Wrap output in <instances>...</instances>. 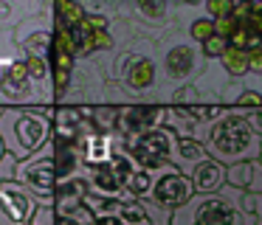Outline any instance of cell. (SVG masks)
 I'll return each instance as SVG.
<instances>
[{
	"label": "cell",
	"mask_w": 262,
	"mask_h": 225,
	"mask_svg": "<svg viewBox=\"0 0 262 225\" xmlns=\"http://www.w3.org/2000/svg\"><path fill=\"white\" fill-rule=\"evenodd\" d=\"M175 6H186V9H200V3L203 0H172Z\"/></svg>",
	"instance_id": "31"
},
{
	"label": "cell",
	"mask_w": 262,
	"mask_h": 225,
	"mask_svg": "<svg viewBox=\"0 0 262 225\" xmlns=\"http://www.w3.org/2000/svg\"><path fill=\"white\" fill-rule=\"evenodd\" d=\"M189 180H192L194 194H211V191H220L226 186V166L214 158H206L198 166L189 172Z\"/></svg>",
	"instance_id": "16"
},
{
	"label": "cell",
	"mask_w": 262,
	"mask_h": 225,
	"mask_svg": "<svg viewBox=\"0 0 262 225\" xmlns=\"http://www.w3.org/2000/svg\"><path fill=\"white\" fill-rule=\"evenodd\" d=\"M110 82H119L133 101L166 104L161 68L155 59V42H144L136 48H116V56L110 62Z\"/></svg>",
	"instance_id": "1"
},
{
	"label": "cell",
	"mask_w": 262,
	"mask_h": 225,
	"mask_svg": "<svg viewBox=\"0 0 262 225\" xmlns=\"http://www.w3.org/2000/svg\"><path fill=\"white\" fill-rule=\"evenodd\" d=\"M172 144H175V132L169 127H155V129H147V132L124 138L127 155L136 161V166L149 169V172L172 163Z\"/></svg>",
	"instance_id": "7"
},
{
	"label": "cell",
	"mask_w": 262,
	"mask_h": 225,
	"mask_svg": "<svg viewBox=\"0 0 262 225\" xmlns=\"http://www.w3.org/2000/svg\"><path fill=\"white\" fill-rule=\"evenodd\" d=\"M121 144V138L110 132H91L79 141V158L85 166H104L113 158V149Z\"/></svg>",
	"instance_id": "14"
},
{
	"label": "cell",
	"mask_w": 262,
	"mask_h": 225,
	"mask_svg": "<svg viewBox=\"0 0 262 225\" xmlns=\"http://www.w3.org/2000/svg\"><path fill=\"white\" fill-rule=\"evenodd\" d=\"M251 3V9H256V11H262V0H248Z\"/></svg>",
	"instance_id": "33"
},
{
	"label": "cell",
	"mask_w": 262,
	"mask_h": 225,
	"mask_svg": "<svg viewBox=\"0 0 262 225\" xmlns=\"http://www.w3.org/2000/svg\"><path fill=\"white\" fill-rule=\"evenodd\" d=\"M203 146L209 152V158L220 161L223 166H231L239 161H254L262 152V135H256V129L248 124L245 112H237L234 107H228L209 129H206Z\"/></svg>",
	"instance_id": "2"
},
{
	"label": "cell",
	"mask_w": 262,
	"mask_h": 225,
	"mask_svg": "<svg viewBox=\"0 0 262 225\" xmlns=\"http://www.w3.org/2000/svg\"><path fill=\"white\" fill-rule=\"evenodd\" d=\"M14 31V42L23 48V54L40 56V59H48L51 54V39H54V20L51 11H40V14H29L12 28Z\"/></svg>",
	"instance_id": "9"
},
{
	"label": "cell",
	"mask_w": 262,
	"mask_h": 225,
	"mask_svg": "<svg viewBox=\"0 0 262 225\" xmlns=\"http://www.w3.org/2000/svg\"><path fill=\"white\" fill-rule=\"evenodd\" d=\"M245 118H248V124L256 129V135H262V107L259 110H245Z\"/></svg>",
	"instance_id": "29"
},
{
	"label": "cell",
	"mask_w": 262,
	"mask_h": 225,
	"mask_svg": "<svg viewBox=\"0 0 262 225\" xmlns=\"http://www.w3.org/2000/svg\"><path fill=\"white\" fill-rule=\"evenodd\" d=\"M14 180L31 191L40 202H51L54 189H57V172H54V146L48 141L40 152L17 161L14 166Z\"/></svg>",
	"instance_id": "6"
},
{
	"label": "cell",
	"mask_w": 262,
	"mask_h": 225,
	"mask_svg": "<svg viewBox=\"0 0 262 225\" xmlns=\"http://www.w3.org/2000/svg\"><path fill=\"white\" fill-rule=\"evenodd\" d=\"M91 225H121V222H119V219H113V217H93Z\"/></svg>",
	"instance_id": "30"
},
{
	"label": "cell",
	"mask_w": 262,
	"mask_h": 225,
	"mask_svg": "<svg viewBox=\"0 0 262 225\" xmlns=\"http://www.w3.org/2000/svg\"><path fill=\"white\" fill-rule=\"evenodd\" d=\"M110 14H104V11H85V17H82V26L88 28V31H110Z\"/></svg>",
	"instance_id": "27"
},
{
	"label": "cell",
	"mask_w": 262,
	"mask_h": 225,
	"mask_svg": "<svg viewBox=\"0 0 262 225\" xmlns=\"http://www.w3.org/2000/svg\"><path fill=\"white\" fill-rule=\"evenodd\" d=\"M0 138L17 161L40 152L51 141V107H3Z\"/></svg>",
	"instance_id": "3"
},
{
	"label": "cell",
	"mask_w": 262,
	"mask_h": 225,
	"mask_svg": "<svg viewBox=\"0 0 262 225\" xmlns=\"http://www.w3.org/2000/svg\"><path fill=\"white\" fill-rule=\"evenodd\" d=\"M0 112H3V104H0Z\"/></svg>",
	"instance_id": "35"
},
{
	"label": "cell",
	"mask_w": 262,
	"mask_h": 225,
	"mask_svg": "<svg viewBox=\"0 0 262 225\" xmlns=\"http://www.w3.org/2000/svg\"><path fill=\"white\" fill-rule=\"evenodd\" d=\"M54 225H79V222H74V219H65V217H57V222Z\"/></svg>",
	"instance_id": "32"
},
{
	"label": "cell",
	"mask_w": 262,
	"mask_h": 225,
	"mask_svg": "<svg viewBox=\"0 0 262 225\" xmlns=\"http://www.w3.org/2000/svg\"><path fill=\"white\" fill-rule=\"evenodd\" d=\"M206 158H209V152H206V146L200 144L198 138L175 135V144H172V166H175L178 172L189 174L200 161H206Z\"/></svg>",
	"instance_id": "17"
},
{
	"label": "cell",
	"mask_w": 262,
	"mask_h": 225,
	"mask_svg": "<svg viewBox=\"0 0 262 225\" xmlns=\"http://www.w3.org/2000/svg\"><path fill=\"white\" fill-rule=\"evenodd\" d=\"M149 189H152V172H149V169L136 166V169H133V174L127 177V183H124L127 197H130V200H141V197L149 194Z\"/></svg>",
	"instance_id": "20"
},
{
	"label": "cell",
	"mask_w": 262,
	"mask_h": 225,
	"mask_svg": "<svg viewBox=\"0 0 262 225\" xmlns=\"http://www.w3.org/2000/svg\"><path fill=\"white\" fill-rule=\"evenodd\" d=\"M239 189L223 186L211 194H192L183 206L172 211L169 225H243L234 197Z\"/></svg>",
	"instance_id": "5"
},
{
	"label": "cell",
	"mask_w": 262,
	"mask_h": 225,
	"mask_svg": "<svg viewBox=\"0 0 262 225\" xmlns=\"http://www.w3.org/2000/svg\"><path fill=\"white\" fill-rule=\"evenodd\" d=\"M237 110H259L262 107V73H245L243 76V90L234 99Z\"/></svg>",
	"instance_id": "19"
},
{
	"label": "cell",
	"mask_w": 262,
	"mask_h": 225,
	"mask_svg": "<svg viewBox=\"0 0 262 225\" xmlns=\"http://www.w3.org/2000/svg\"><path fill=\"white\" fill-rule=\"evenodd\" d=\"M141 208L147 211V217H149V222L152 225H169V219H172V211L169 208H161V206H155L149 197H141Z\"/></svg>",
	"instance_id": "26"
},
{
	"label": "cell",
	"mask_w": 262,
	"mask_h": 225,
	"mask_svg": "<svg viewBox=\"0 0 262 225\" xmlns=\"http://www.w3.org/2000/svg\"><path fill=\"white\" fill-rule=\"evenodd\" d=\"M82 183H85L88 194L99 197V200H130L127 191H124V183L116 177L107 163H104V166H85Z\"/></svg>",
	"instance_id": "13"
},
{
	"label": "cell",
	"mask_w": 262,
	"mask_h": 225,
	"mask_svg": "<svg viewBox=\"0 0 262 225\" xmlns=\"http://www.w3.org/2000/svg\"><path fill=\"white\" fill-rule=\"evenodd\" d=\"M48 11H51L54 28L79 26L82 17H85V6H82L79 0H51V3H48Z\"/></svg>",
	"instance_id": "18"
},
{
	"label": "cell",
	"mask_w": 262,
	"mask_h": 225,
	"mask_svg": "<svg viewBox=\"0 0 262 225\" xmlns=\"http://www.w3.org/2000/svg\"><path fill=\"white\" fill-rule=\"evenodd\" d=\"M200 11L211 20H223V17H231L234 14V6L231 0H203L200 3Z\"/></svg>",
	"instance_id": "24"
},
{
	"label": "cell",
	"mask_w": 262,
	"mask_h": 225,
	"mask_svg": "<svg viewBox=\"0 0 262 225\" xmlns=\"http://www.w3.org/2000/svg\"><path fill=\"white\" fill-rule=\"evenodd\" d=\"M6 158V144H3V138H0V161Z\"/></svg>",
	"instance_id": "34"
},
{
	"label": "cell",
	"mask_w": 262,
	"mask_h": 225,
	"mask_svg": "<svg viewBox=\"0 0 262 225\" xmlns=\"http://www.w3.org/2000/svg\"><path fill=\"white\" fill-rule=\"evenodd\" d=\"M23 17H26V11L14 0H0V28H14Z\"/></svg>",
	"instance_id": "23"
},
{
	"label": "cell",
	"mask_w": 262,
	"mask_h": 225,
	"mask_svg": "<svg viewBox=\"0 0 262 225\" xmlns=\"http://www.w3.org/2000/svg\"><path fill=\"white\" fill-rule=\"evenodd\" d=\"M155 59H158V68H161V84H164L166 101H169L175 87L194 82V76L206 65L203 54H200V45L186 37L181 22L166 37H161L155 42Z\"/></svg>",
	"instance_id": "4"
},
{
	"label": "cell",
	"mask_w": 262,
	"mask_h": 225,
	"mask_svg": "<svg viewBox=\"0 0 262 225\" xmlns=\"http://www.w3.org/2000/svg\"><path fill=\"white\" fill-rule=\"evenodd\" d=\"M192 194H194V189H192V180H189V174L178 172L172 163H169V166H164V169H155V172H152V189H149L147 197L155 202V206L175 211V208L183 206V202H186Z\"/></svg>",
	"instance_id": "10"
},
{
	"label": "cell",
	"mask_w": 262,
	"mask_h": 225,
	"mask_svg": "<svg viewBox=\"0 0 262 225\" xmlns=\"http://www.w3.org/2000/svg\"><path fill=\"white\" fill-rule=\"evenodd\" d=\"M57 222V214H54V206L51 202H40V208L34 211L29 225H54Z\"/></svg>",
	"instance_id": "28"
},
{
	"label": "cell",
	"mask_w": 262,
	"mask_h": 225,
	"mask_svg": "<svg viewBox=\"0 0 262 225\" xmlns=\"http://www.w3.org/2000/svg\"><path fill=\"white\" fill-rule=\"evenodd\" d=\"M40 208V200L31 194L17 180H3L0 183V217L12 225H29L34 211Z\"/></svg>",
	"instance_id": "12"
},
{
	"label": "cell",
	"mask_w": 262,
	"mask_h": 225,
	"mask_svg": "<svg viewBox=\"0 0 262 225\" xmlns=\"http://www.w3.org/2000/svg\"><path fill=\"white\" fill-rule=\"evenodd\" d=\"M166 104L155 101H133V104H119L113 118V135L116 138H130V135L147 132V129L164 127Z\"/></svg>",
	"instance_id": "8"
},
{
	"label": "cell",
	"mask_w": 262,
	"mask_h": 225,
	"mask_svg": "<svg viewBox=\"0 0 262 225\" xmlns=\"http://www.w3.org/2000/svg\"><path fill=\"white\" fill-rule=\"evenodd\" d=\"M217 62H220L223 71H226L228 76H234V79L245 76V73L251 71V65H248V54H245V51H237V48H226V51H223V56H220Z\"/></svg>",
	"instance_id": "21"
},
{
	"label": "cell",
	"mask_w": 262,
	"mask_h": 225,
	"mask_svg": "<svg viewBox=\"0 0 262 225\" xmlns=\"http://www.w3.org/2000/svg\"><path fill=\"white\" fill-rule=\"evenodd\" d=\"M226 48H228V42H226V37H220V34H211V37L206 39V42H200V54H203V59H206V62L220 59Z\"/></svg>",
	"instance_id": "25"
},
{
	"label": "cell",
	"mask_w": 262,
	"mask_h": 225,
	"mask_svg": "<svg viewBox=\"0 0 262 225\" xmlns=\"http://www.w3.org/2000/svg\"><path fill=\"white\" fill-rule=\"evenodd\" d=\"M20 56H23V48L14 42V31L12 28H0V68L12 65Z\"/></svg>",
	"instance_id": "22"
},
{
	"label": "cell",
	"mask_w": 262,
	"mask_h": 225,
	"mask_svg": "<svg viewBox=\"0 0 262 225\" xmlns=\"http://www.w3.org/2000/svg\"><path fill=\"white\" fill-rule=\"evenodd\" d=\"M0 104L3 107H42L34 84L29 82L23 56L0 68Z\"/></svg>",
	"instance_id": "11"
},
{
	"label": "cell",
	"mask_w": 262,
	"mask_h": 225,
	"mask_svg": "<svg viewBox=\"0 0 262 225\" xmlns=\"http://www.w3.org/2000/svg\"><path fill=\"white\" fill-rule=\"evenodd\" d=\"M226 186L262 194V161L254 158V161H239V163L226 166Z\"/></svg>",
	"instance_id": "15"
}]
</instances>
